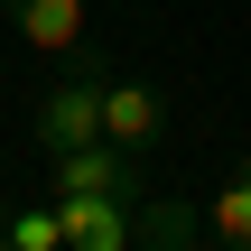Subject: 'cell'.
<instances>
[{
  "mask_svg": "<svg viewBox=\"0 0 251 251\" xmlns=\"http://www.w3.org/2000/svg\"><path fill=\"white\" fill-rule=\"evenodd\" d=\"M102 84H112V65L102 56H65V75L37 93V140H47V158H65V149H93L102 140Z\"/></svg>",
  "mask_w": 251,
  "mask_h": 251,
  "instance_id": "1",
  "label": "cell"
},
{
  "mask_svg": "<svg viewBox=\"0 0 251 251\" xmlns=\"http://www.w3.org/2000/svg\"><path fill=\"white\" fill-rule=\"evenodd\" d=\"M102 140H112V149H130V158H149V149L168 140V102H158V84L112 75V84H102Z\"/></svg>",
  "mask_w": 251,
  "mask_h": 251,
  "instance_id": "2",
  "label": "cell"
},
{
  "mask_svg": "<svg viewBox=\"0 0 251 251\" xmlns=\"http://www.w3.org/2000/svg\"><path fill=\"white\" fill-rule=\"evenodd\" d=\"M65 205V251H130L140 196H56Z\"/></svg>",
  "mask_w": 251,
  "mask_h": 251,
  "instance_id": "3",
  "label": "cell"
},
{
  "mask_svg": "<svg viewBox=\"0 0 251 251\" xmlns=\"http://www.w3.org/2000/svg\"><path fill=\"white\" fill-rule=\"evenodd\" d=\"M47 168H56V196H140V158L112 149V140L65 149V158H47Z\"/></svg>",
  "mask_w": 251,
  "mask_h": 251,
  "instance_id": "4",
  "label": "cell"
},
{
  "mask_svg": "<svg viewBox=\"0 0 251 251\" xmlns=\"http://www.w3.org/2000/svg\"><path fill=\"white\" fill-rule=\"evenodd\" d=\"M9 19H19V37L37 56H75L84 47V0H9Z\"/></svg>",
  "mask_w": 251,
  "mask_h": 251,
  "instance_id": "5",
  "label": "cell"
},
{
  "mask_svg": "<svg viewBox=\"0 0 251 251\" xmlns=\"http://www.w3.org/2000/svg\"><path fill=\"white\" fill-rule=\"evenodd\" d=\"M196 233H205V214H196V205L149 196V205H140V233H130V251H196Z\"/></svg>",
  "mask_w": 251,
  "mask_h": 251,
  "instance_id": "6",
  "label": "cell"
},
{
  "mask_svg": "<svg viewBox=\"0 0 251 251\" xmlns=\"http://www.w3.org/2000/svg\"><path fill=\"white\" fill-rule=\"evenodd\" d=\"M205 224H214V242H224V251H251V168L214 196V214H205Z\"/></svg>",
  "mask_w": 251,
  "mask_h": 251,
  "instance_id": "7",
  "label": "cell"
},
{
  "mask_svg": "<svg viewBox=\"0 0 251 251\" xmlns=\"http://www.w3.org/2000/svg\"><path fill=\"white\" fill-rule=\"evenodd\" d=\"M9 251H65V205H28V214H9Z\"/></svg>",
  "mask_w": 251,
  "mask_h": 251,
  "instance_id": "8",
  "label": "cell"
},
{
  "mask_svg": "<svg viewBox=\"0 0 251 251\" xmlns=\"http://www.w3.org/2000/svg\"><path fill=\"white\" fill-rule=\"evenodd\" d=\"M0 9H9V0H0Z\"/></svg>",
  "mask_w": 251,
  "mask_h": 251,
  "instance_id": "9",
  "label": "cell"
},
{
  "mask_svg": "<svg viewBox=\"0 0 251 251\" xmlns=\"http://www.w3.org/2000/svg\"><path fill=\"white\" fill-rule=\"evenodd\" d=\"M242 168H251V158H242Z\"/></svg>",
  "mask_w": 251,
  "mask_h": 251,
  "instance_id": "10",
  "label": "cell"
},
{
  "mask_svg": "<svg viewBox=\"0 0 251 251\" xmlns=\"http://www.w3.org/2000/svg\"><path fill=\"white\" fill-rule=\"evenodd\" d=\"M0 251H9V242H0Z\"/></svg>",
  "mask_w": 251,
  "mask_h": 251,
  "instance_id": "11",
  "label": "cell"
}]
</instances>
